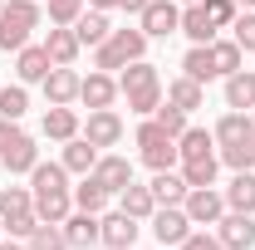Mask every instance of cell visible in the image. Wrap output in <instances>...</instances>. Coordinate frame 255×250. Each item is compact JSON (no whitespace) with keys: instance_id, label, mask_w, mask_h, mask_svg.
Returning a JSON list of instances; mask_svg holds the SVG:
<instances>
[{"instance_id":"obj_28","label":"cell","mask_w":255,"mask_h":250,"mask_svg":"<svg viewBox=\"0 0 255 250\" xmlns=\"http://www.w3.org/2000/svg\"><path fill=\"white\" fill-rule=\"evenodd\" d=\"M167 103H177L182 113H191V108H201V103H206V94H201V84H196V79L182 74V79H172V84H167Z\"/></svg>"},{"instance_id":"obj_48","label":"cell","mask_w":255,"mask_h":250,"mask_svg":"<svg viewBox=\"0 0 255 250\" xmlns=\"http://www.w3.org/2000/svg\"><path fill=\"white\" fill-rule=\"evenodd\" d=\"M182 5H196V0H182Z\"/></svg>"},{"instance_id":"obj_2","label":"cell","mask_w":255,"mask_h":250,"mask_svg":"<svg viewBox=\"0 0 255 250\" xmlns=\"http://www.w3.org/2000/svg\"><path fill=\"white\" fill-rule=\"evenodd\" d=\"M39 25V5L34 0H10L5 10H0V49L10 54H20L25 44H30V30Z\"/></svg>"},{"instance_id":"obj_6","label":"cell","mask_w":255,"mask_h":250,"mask_svg":"<svg viewBox=\"0 0 255 250\" xmlns=\"http://www.w3.org/2000/svg\"><path fill=\"white\" fill-rule=\"evenodd\" d=\"M182 211L191 216V226H216L226 216V196L216 187H191L187 201H182Z\"/></svg>"},{"instance_id":"obj_20","label":"cell","mask_w":255,"mask_h":250,"mask_svg":"<svg viewBox=\"0 0 255 250\" xmlns=\"http://www.w3.org/2000/svg\"><path fill=\"white\" fill-rule=\"evenodd\" d=\"M79 98H84L89 108H113V98H118V79H113V74H89L84 89H79Z\"/></svg>"},{"instance_id":"obj_41","label":"cell","mask_w":255,"mask_h":250,"mask_svg":"<svg viewBox=\"0 0 255 250\" xmlns=\"http://www.w3.org/2000/svg\"><path fill=\"white\" fill-rule=\"evenodd\" d=\"M231 30H236V44H241L246 54H255V10H251V15H236Z\"/></svg>"},{"instance_id":"obj_23","label":"cell","mask_w":255,"mask_h":250,"mask_svg":"<svg viewBox=\"0 0 255 250\" xmlns=\"http://www.w3.org/2000/svg\"><path fill=\"white\" fill-rule=\"evenodd\" d=\"M44 49H49V59H54V64H74L84 44H79L74 25H54V30H49V39H44Z\"/></svg>"},{"instance_id":"obj_14","label":"cell","mask_w":255,"mask_h":250,"mask_svg":"<svg viewBox=\"0 0 255 250\" xmlns=\"http://www.w3.org/2000/svg\"><path fill=\"white\" fill-rule=\"evenodd\" d=\"M79 89H84V79L74 74V64H54V69L44 74V98H49V103H74Z\"/></svg>"},{"instance_id":"obj_4","label":"cell","mask_w":255,"mask_h":250,"mask_svg":"<svg viewBox=\"0 0 255 250\" xmlns=\"http://www.w3.org/2000/svg\"><path fill=\"white\" fill-rule=\"evenodd\" d=\"M142 54H147V34H142V30H113L103 44H98L94 64L108 74V69H128V64L142 59Z\"/></svg>"},{"instance_id":"obj_39","label":"cell","mask_w":255,"mask_h":250,"mask_svg":"<svg viewBox=\"0 0 255 250\" xmlns=\"http://www.w3.org/2000/svg\"><path fill=\"white\" fill-rule=\"evenodd\" d=\"M30 250H69V241H64L59 226H39V231L30 236Z\"/></svg>"},{"instance_id":"obj_25","label":"cell","mask_w":255,"mask_h":250,"mask_svg":"<svg viewBox=\"0 0 255 250\" xmlns=\"http://www.w3.org/2000/svg\"><path fill=\"white\" fill-rule=\"evenodd\" d=\"M118 196H123V206H118V211H128L132 221H152V211H157V201H152V187H137V182H128Z\"/></svg>"},{"instance_id":"obj_17","label":"cell","mask_w":255,"mask_h":250,"mask_svg":"<svg viewBox=\"0 0 255 250\" xmlns=\"http://www.w3.org/2000/svg\"><path fill=\"white\" fill-rule=\"evenodd\" d=\"M216 142H221V147H231V142H255V118L231 108L221 123H216Z\"/></svg>"},{"instance_id":"obj_21","label":"cell","mask_w":255,"mask_h":250,"mask_svg":"<svg viewBox=\"0 0 255 250\" xmlns=\"http://www.w3.org/2000/svg\"><path fill=\"white\" fill-rule=\"evenodd\" d=\"M64 241H69V250H89L98 241V216H94V211L69 216V221H64Z\"/></svg>"},{"instance_id":"obj_31","label":"cell","mask_w":255,"mask_h":250,"mask_svg":"<svg viewBox=\"0 0 255 250\" xmlns=\"http://www.w3.org/2000/svg\"><path fill=\"white\" fill-rule=\"evenodd\" d=\"M211 59H216V74H236L241 69V59H246V49L236 44V39H211Z\"/></svg>"},{"instance_id":"obj_27","label":"cell","mask_w":255,"mask_h":250,"mask_svg":"<svg viewBox=\"0 0 255 250\" xmlns=\"http://www.w3.org/2000/svg\"><path fill=\"white\" fill-rule=\"evenodd\" d=\"M182 69H187V79H196V84L221 79V74H216V59H211V44H191L187 59H182Z\"/></svg>"},{"instance_id":"obj_42","label":"cell","mask_w":255,"mask_h":250,"mask_svg":"<svg viewBox=\"0 0 255 250\" xmlns=\"http://www.w3.org/2000/svg\"><path fill=\"white\" fill-rule=\"evenodd\" d=\"M201 5H206V15H211L216 30H226V25L236 20V0H201Z\"/></svg>"},{"instance_id":"obj_49","label":"cell","mask_w":255,"mask_h":250,"mask_svg":"<svg viewBox=\"0 0 255 250\" xmlns=\"http://www.w3.org/2000/svg\"><path fill=\"white\" fill-rule=\"evenodd\" d=\"M0 231H5V221H0Z\"/></svg>"},{"instance_id":"obj_5","label":"cell","mask_w":255,"mask_h":250,"mask_svg":"<svg viewBox=\"0 0 255 250\" xmlns=\"http://www.w3.org/2000/svg\"><path fill=\"white\" fill-rule=\"evenodd\" d=\"M137 147H142V162H147L152 172H167V167L182 157V152H177V137H172L157 118H147V123L137 127Z\"/></svg>"},{"instance_id":"obj_3","label":"cell","mask_w":255,"mask_h":250,"mask_svg":"<svg viewBox=\"0 0 255 250\" xmlns=\"http://www.w3.org/2000/svg\"><path fill=\"white\" fill-rule=\"evenodd\" d=\"M34 162H39L34 137L20 123L0 118V167H5V172H34Z\"/></svg>"},{"instance_id":"obj_46","label":"cell","mask_w":255,"mask_h":250,"mask_svg":"<svg viewBox=\"0 0 255 250\" xmlns=\"http://www.w3.org/2000/svg\"><path fill=\"white\" fill-rule=\"evenodd\" d=\"M0 250H25V246H15V241H0Z\"/></svg>"},{"instance_id":"obj_45","label":"cell","mask_w":255,"mask_h":250,"mask_svg":"<svg viewBox=\"0 0 255 250\" xmlns=\"http://www.w3.org/2000/svg\"><path fill=\"white\" fill-rule=\"evenodd\" d=\"M94 10H113V5H123V0H89Z\"/></svg>"},{"instance_id":"obj_9","label":"cell","mask_w":255,"mask_h":250,"mask_svg":"<svg viewBox=\"0 0 255 250\" xmlns=\"http://www.w3.org/2000/svg\"><path fill=\"white\" fill-rule=\"evenodd\" d=\"M94 182L108 196H118V191L132 182V162L128 157H118V152H98V162H94Z\"/></svg>"},{"instance_id":"obj_1","label":"cell","mask_w":255,"mask_h":250,"mask_svg":"<svg viewBox=\"0 0 255 250\" xmlns=\"http://www.w3.org/2000/svg\"><path fill=\"white\" fill-rule=\"evenodd\" d=\"M118 94L128 98V108L137 113V118H147V113H157V103H162V79H157V69L147 59H132L118 74Z\"/></svg>"},{"instance_id":"obj_30","label":"cell","mask_w":255,"mask_h":250,"mask_svg":"<svg viewBox=\"0 0 255 250\" xmlns=\"http://www.w3.org/2000/svg\"><path fill=\"white\" fill-rule=\"evenodd\" d=\"M226 206H231V211H251V216H255V177H251V172H236V182L226 187Z\"/></svg>"},{"instance_id":"obj_37","label":"cell","mask_w":255,"mask_h":250,"mask_svg":"<svg viewBox=\"0 0 255 250\" xmlns=\"http://www.w3.org/2000/svg\"><path fill=\"white\" fill-rule=\"evenodd\" d=\"M152 118H157L172 137H182V132H187V113H182L177 103H157V113H152Z\"/></svg>"},{"instance_id":"obj_32","label":"cell","mask_w":255,"mask_h":250,"mask_svg":"<svg viewBox=\"0 0 255 250\" xmlns=\"http://www.w3.org/2000/svg\"><path fill=\"white\" fill-rule=\"evenodd\" d=\"M182 177H187V187H216V152L182 162Z\"/></svg>"},{"instance_id":"obj_16","label":"cell","mask_w":255,"mask_h":250,"mask_svg":"<svg viewBox=\"0 0 255 250\" xmlns=\"http://www.w3.org/2000/svg\"><path fill=\"white\" fill-rule=\"evenodd\" d=\"M44 137H54V142L79 137V113H74L69 103H49V113H44Z\"/></svg>"},{"instance_id":"obj_26","label":"cell","mask_w":255,"mask_h":250,"mask_svg":"<svg viewBox=\"0 0 255 250\" xmlns=\"http://www.w3.org/2000/svg\"><path fill=\"white\" fill-rule=\"evenodd\" d=\"M74 34H79V44H94V49H98V44L113 34V25H108L103 10H84V15L74 20Z\"/></svg>"},{"instance_id":"obj_29","label":"cell","mask_w":255,"mask_h":250,"mask_svg":"<svg viewBox=\"0 0 255 250\" xmlns=\"http://www.w3.org/2000/svg\"><path fill=\"white\" fill-rule=\"evenodd\" d=\"M211 147H216V132H206V127H187V132L177 137L182 162H191V157H211Z\"/></svg>"},{"instance_id":"obj_24","label":"cell","mask_w":255,"mask_h":250,"mask_svg":"<svg viewBox=\"0 0 255 250\" xmlns=\"http://www.w3.org/2000/svg\"><path fill=\"white\" fill-rule=\"evenodd\" d=\"M94 162H98V147L89 142V137H84V132L64 142V167H69V172H79V177H89V172H94Z\"/></svg>"},{"instance_id":"obj_51","label":"cell","mask_w":255,"mask_h":250,"mask_svg":"<svg viewBox=\"0 0 255 250\" xmlns=\"http://www.w3.org/2000/svg\"><path fill=\"white\" fill-rule=\"evenodd\" d=\"M162 250H167V246H162Z\"/></svg>"},{"instance_id":"obj_15","label":"cell","mask_w":255,"mask_h":250,"mask_svg":"<svg viewBox=\"0 0 255 250\" xmlns=\"http://www.w3.org/2000/svg\"><path fill=\"white\" fill-rule=\"evenodd\" d=\"M54 69V59H49V49L44 44H25L20 49V59H15V74H20V84H44V74Z\"/></svg>"},{"instance_id":"obj_19","label":"cell","mask_w":255,"mask_h":250,"mask_svg":"<svg viewBox=\"0 0 255 250\" xmlns=\"http://www.w3.org/2000/svg\"><path fill=\"white\" fill-rule=\"evenodd\" d=\"M182 34H187L191 44H211V39H216V25H211V15H206V5H201V0L182 10Z\"/></svg>"},{"instance_id":"obj_44","label":"cell","mask_w":255,"mask_h":250,"mask_svg":"<svg viewBox=\"0 0 255 250\" xmlns=\"http://www.w3.org/2000/svg\"><path fill=\"white\" fill-rule=\"evenodd\" d=\"M123 10H128V15H142V10H147V0H123Z\"/></svg>"},{"instance_id":"obj_35","label":"cell","mask_w":255,"mask_h":250,"mask_svg":"<svg viewBox=\"0 0 255 250\" xmlns=\"http://www.w3.org/2000/svg\"><path fill=\"white\" fill-rule=\"evenodd\" d=\"M221 162L231 172H251L255 167V142H231V147H221Z\"/></svg>"},{"instance_id":"obj_34","label":"cell","mask_w":255,"mask_h":250,"mask_svg":"<svg viewBox=\"0 0 255 250\" xmlns=\"http://www.w3.org/2000/svg\"><path fill=\"white\" fill-rule=\"evenodd\" d=\"M20 211H34V191L5 187V191H0V221H5V216H20Z\"/></svg>"},{"instance_id":"obj_12","label":"cell","mask_w":255,"mask_h":250,"mask_svg":"<svg viewBox=\"0 0 255 250\" xmlns=\"http://www.w3.org/2000/svg\"><path fill=\"white\" fill-rule=\"evenodd\" d=\"M84 137L94 142L98 152H103V147H118V137H123V118H118L113 108H94V113H89V127H84Z\"/></svg>"},{"instance_id":"obj_47","label":"cell","mask_w":255,"mask_h":250,"mask_svg":"<svg viewBox=\"0 0 255 250\" xmlns=\"http://www.w3.org/2000/svg\"><path fill=\"white\" fill-rule=\"evenodd\" d=\"M236 5H251V10H255V0H236Z\"/></svg>"},{"instance_id":"obj_13","label":"cell","mask_w":255,"mask_h":250,"mask_svg":"<svg viewBox=\"0 0 255 250\" xmlns=\"http://www.w3.org/2000/svg\"><path fill=\"white\" fill-rule=\"evenodd\" d=\"M98 241L108 250H123L137 241V221L128 216V211H108V216H98Z\"/></svg>"},{"instance_id":"obj_8","label":"cell","mask_w":255,"mask_h":250,"mask_svg":"<svg viewBox=\"0 0 255 250\" xmlns=\"http://www.w3.org/2000/svg\"><path fill=\"white\" fill-rule=\"evenodd\" d=\"M152 236H157L167 250L182 246V241L191 236V216L182 211V206H157V211H152Z\"/></svg>"},{"instance_id":"obj_38","label":"cell","mask_w":255,"mask_h":250,"mask_svg":"<svg viewBox=\"0 0 255 250\" xmlns=\"http://www.w3.org/2000/svg\"><path fill=\"white\" fill-rule=\"evenodd\" d=\"M39 226H44V221L34 216V211H20V216H5V231H10L15 241H30V236L39 231Z\"/></svg>"},{"instance_id":"obj_7","label":"cell","mask_w":255,"mask_h":250,"mask_svg":"<svg viewBox=\"0 0 255 250\" xmlns=\"http://www.w3.org/2000/svg\"><path fill=\"white\" fill-rule=\"evenodd\" d=\"M137 20H142L137 30L147 34V39H167V34L182 30V10H177L172 0H147V10H142Z\"/></svg>"},{"instance_id":"obj_10","label":"cell","mask_w":255,"mask_h":250,"mask_svg":"<svg viewBox=\"0 0 255 250\" xmlns=\"http://www.w3.org/2000/svg\"><path fill=\"white\" fill-rule=\"evenodd\" d=\"M69 206H74L69 187H34V216L44 221V226H64L69 221Z\"/></svg>"},{"instance_id":"obj_50","label":"cell","mask_w":255,"mask_h":250,"mask_svg":"<svg viewBox=\"0 0 255 250\" xmlns=\"http://www.w3.org/2000/svg\"><path fill=\"white\" fill-rule=\"evenodd\" d=\"M123 250H132V246H123Z\"/></svg>"},{"instance_id":"obj_40","label":"cell","mask_w":255,"mask_h":250,"mask_svg":"<svg viewBox=\"0 0 255 250\" xmlns=\"http://www.w3.org/2000/svg\"><path fill=\"white\" fill-rule=\"evenodd\" d=\"M84 15V0H49V25H74Z\"/></svg>"},{"instance_id":"obj_22","label":"cell","mask_w":255,"mask_h":250,"mask_svg":"<svg viewBox=\"0 0 255 250\" xmlns=\"http://www.w3.org/2000/svg\"><path fill=\"white\" fill-rule=\"evenodd\" d=\"M187 191H191L187 177H177L172 167L152 177V201H157V206H182V201H187Z\"/></svg>"},{"instance_id":"obj_43","label":"cell","mask_w":255,"mask_h":250,"mask_svg":"<svg viewBox=\"0 0 255 250\" xmlns=\"http://www.w3.org/2000/svg\"><path fill=\"white\" fill-rule=\"evenodd\" d=\"M182 250H226L216 236H206V231H191L187 241H182Z\"/></svg>"},{"instance_id":"obj_36","label":"cell","mask_w":255,"mask_h":250,"mask_svg":"<svg viewBox=\"0 0 255 250\" xmlns=\"http://www.w3.org/2000/svg\"><path fill=\"white\" fill-rule=\"evenodd\" d=\"M25 108H30V98H25V89H20V84H15V89H0V118L20 123V118H25Z\"/></svg>"},{"instance_id":"obj_33","label":"cell","mask_w":255,"mask_h":250,"mask_svg":"<svg viewBox=\"0 0 255 250\" xmlns=\"http://www.w3.org/2000/svg\"><path fill=\"white\" fill-rule=\"evenodd\" d=\"M103 201H108V191L98 187L94 182V172H89V177H84V182H79V187H74V206H79V211H103Z\"/></svg>"},{"instance_id":"obj_11","label":"cell","mask_w":255,"mask_h":250,"mask_svg":"<svg viewBox=\"0 0 255 250\" xmlns=\"http://www.w3.org/2000/svg\"><path fill=\"white\" fill-rule=\"evenodd\" d=\"M216 226H221L216 241H221L226 250H251L255 246V216L251 211H231V216H221Z\"/></svg>"},{"instance_id":"obj_18","label":"cell","mask_w":255,"mask_h":250,"mask_svg":"<svg viewBox=\"0 0 255 250\" xmlns=\"http://www.w3.org/2000/svg\"><path fill=\"white\" fill-rule=\"evenodd\" d=\"M226 108H236V113L255 108V74H246V69L226 74Z\"/></svg>"}]
</instances>
